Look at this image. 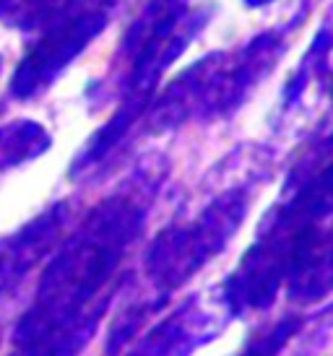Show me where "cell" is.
<instances>
[{"label":"cell","instance_id":"2","mask_svg":"<svg viewBox=\"0 0 333 356\" xmlns=\"http://www.w3.org/2000/svg\"><path fill=\"white\" fill-rule=\"evenodd\" d=\"M37 128H31L29 122H13L0 128V169L16 164L21 159H26L31 154L29 149H21L19 143L34 138Z\"/></svg>","mask_w":333,"mask_h":356},{"label":"cell","instance_id":"1","mask_svg":"<svg viewBox=\"0 0 333 356\" xmlns=\"http://www.w3.org/2000/svg\"><path fill=\"white\" fill-rule=\"evenodd\" d=\"M31 260V232H24L19 237L0 242V289L8 286L16 276L24 273V268Z\"/></svg>","mask_w":333,"mask_h":356}]
</instances>
